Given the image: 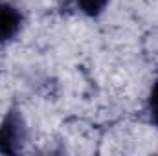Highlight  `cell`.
Listing matches in <instances>:
<instances>
[{
	"label": "cell",
	"mask_w": 158,
	"mask_h": 156,
	"mask_svg": "<svg viewBox=\"0 0 158 156\" xmlns=\"http://www.w3.org/2000/svg\"><path fill=\"white\" fill-rule=\"evenodd\" d=\"M109 2L110 0H74L79 13H83L85 17H90V18H98L107 9Z\"/></svg>",
	"instance_id": "obj_3"
},
{
	"label": "cell",
	"mask_w": 158,
	"mask_h": 156,
	"mask_svg": "<svg viewBox=\"0 0 158 156\" xmlns=\"http://www.w3.org/2000/svg\"><path fill=\"white\" fill-rule=\"evenodd\" d=\"M147 114L151 123L158 127V77L155 79L151 90H149V97H147Z\"/></svg>",
	"instance_id": "obj_4"
},
{
	"label": "cell",
	"mask_w": 158,
	"mask_h": 156,
	"mask_svg": "<svg viewBox=\"0 0 158 156\" xmlns=\"http://www.w3.org/2000/svg\"><path fill=\"white\" fill-rule=\"evenodd\" d=\"M22 24H24L22 11L15 4L0 0V44L15 39L20 33Z\"/></svg>",
	"instance_id": "obj_2"
},
{
	"label": "cell",
	"mask_w": 158,
	"mask_h": 156,
	"mask_svg": "<svg viewBox=\"0 0 158 156\" xmlns=\"http://www.w3.org/2000/svg\"><path fill=\"white\" fill-rule=\"evenodd\" d=\"M28 140L24 117L19 109H9L0 123V154H17Z\"/></svg>",
	"instance_id": "obj_1"
}]
</instances>
